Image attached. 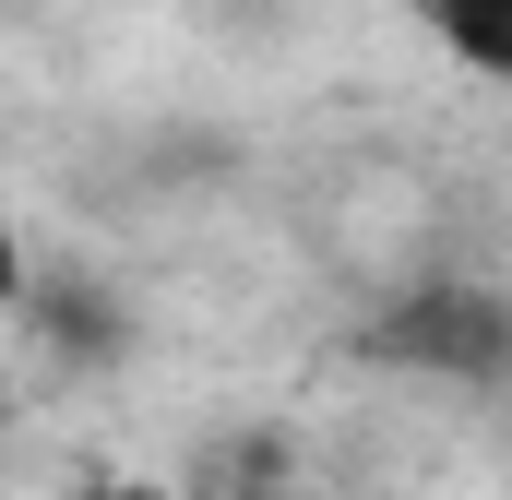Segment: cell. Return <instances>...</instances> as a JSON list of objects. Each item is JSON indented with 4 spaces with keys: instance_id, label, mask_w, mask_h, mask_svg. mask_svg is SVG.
I'll return each mask as SVG.
<instances>
[{
    "instance_id": "1",
    "label": "cell",
    "mask_w": 512,
    "mask_h": 500,
    "mask_svg": "<svg viewBox=\"0 0 512 500\" xmlns=\"http://www.w3.org/2000/svg\"><path fill=\"white\" fill-rule=\"evenodd\" d=\"M417 24H429V48L465 60L477 84H512V0H417Z\"/></svg>"
}]
</instances>
